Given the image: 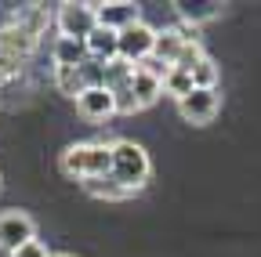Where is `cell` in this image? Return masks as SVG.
<instances>
[{
  "mask_svg": "<svg viewBox=\"0 0 261 257\" xmlns=\"http://www.w3.org/2000/svg\"><path fill=\"white\" fill-rule=\"evenodd\" d=\"M109 152H113V163H109V178L127 192H138L145 181H149V174H152V163H149V152L138 145V141H127V138H120V141H109Z\"/></svg>",
  "mask_w": 261,
  "mask_h": 257,
  "instance_id": "6da1fadb",
  "label": "cell"
},
{
  "mask_svg": "<svg viewBox=\"0 0 261 257\" xmlns=\"http://www.w3.org/2000/svg\"><path fill=\"white\" fill-rule=\"evenodd\" d=\"M109 163H113L109 141H80V145H69L62 152V174L80 178V181L109 174Z\"/></svg>",
  "mask_w": 261,
  "mask_h": 257,
  "instance_id": "7a4b0ae2",
  "label": "cell"
},
{
  "mask_svg": "<svg viewBox=\"0 0 261 257\" xmlns=\"http://www.w3.org/2000/svg\"><path fill=\"white\" fill-rule=\"evenodd\" d=\"M152 40H156V29L149 22H130L127 29H120L116 33V58L130 62V66H138L142 58L152 54Z\"/></svg>",
  "mask_w": 261,
  "mask_h": 257,
  "instance_id": "3957f363",
  "label": "cell"
},
{
  "mask_svg": "<svg viewBox=\"0 0 261 257\" xmlns=\"http://www.w3.org/2000/svg\"><path fill=\"white\" fill-rule=\"evenodd\" d=\"M29 239H37V224H33L29 214H22V210L0 214V250H4V253H15V250L25 246Z\"/></svg>",
  "mask_w": 261,
  "mask_h": 257,
  "instance_id": "277c9868",
  "label": "cell"
},
{
  "mask_svg": "<svg viewBox=\"0 0 261 257\" xmlns=\"http://www.w3.org/2000/svg\"><path fill=\"white\" fill-rule=\"evenodd\" d=\"M221 109V94L218 91H203V87H192L185 98H178V112L189 123H211Z\"/></svg>",
  "mask_w": 261,
  "mask_h": 257,
  "instance_id": "5b68a950",
  "label": "cell"
},
{
  "mask_svg": "<svg viewBox=\"0 0 261 257\" xmlns=\"http://www.w3.org/2000/svg\"><path fill=\"white\" fill-rule=\"evenodd\" d=\"M55 22H58V33L69 37V40H87L91 29L98 25L91 4H62L58 15H55Z\"/></svg>",
  "mask_w": 261,
  "mask_h": 257,
  "instance_id": "8992f818",
  "label": "cell"
},
{
  "mask_svg": "<svg viewBox=\"0 0 261 257\" xmlns=\"http://www.w3.org/2000/svg\"><path fill=\"white\" fill-rule=\"evenodd\" d=\"M94 8V22L102 29H113V33H120V29H127L130 22H138V8L130 4V0H116V4H91Z\"/></svg>",
  "mask_w": 261,
  "mask_h": 257,
  "instance_id": "52a82bcc",
  "label": "cell"
},
{
  "mask_svg": "<svg viewBox=\"0 0 261 257\" xmlns=\"http://www.w3.org/2000/svg\"><path fill=\"white\" fill-rule=\"evenodd\" d=\"M33 47H37V37L25 33L18 22H11V25L0 29V51H4V54H11V58L25 62V58L33 54Z\"/></svg>",
  "mask_w": 261,
  "mask_h": 257,
  "instance_id": "ba28073f",
  "label": "cell"
},
{
  "mask_svg": "<svg viewBox=\"0 0 261 257\" xmlns=\"http://www.w3.org/2000/svg\"><path fill=\"white\" fill-rule=\"evenodd\" d=\"M76 109H80L87 120H109V116H116V109H113V94H109L106 87H91V91H84L80 98H76Z\"/></svg>",
  "mask_w": 261,
  "mask_h": 257,
  "instance_id": "9c48e42d",
  "label": "cell"
},
{
  "mask_svg": "<svg viewBox=\"0 0 261 257\" xmlns=\"http://www.w3.org/2000/svg\"><path fill=\"white\" fill-rule=\"evenodd\" d=\"M84 44H87V58L102 62V66L116 58V33H113V29H102V25H94V29H91V37H87Z\"/></svg>",
  "mask_w": 261,
  "mask_h": 257,
  "instance_id": "30bf717a",
  "label": "cell"
},
{
  "mask_svg": "<svg viewBox=\"0 0 261 257\" xmlns=\"http://www.w3.org/2000/svg\"><path fill=\"white\" fill-rule=\"evenodd\" d=\"M130 94H135L138 109H149V105H156V102H160V94H163V80H156V76H149V73H138V69H135V76H130Z\"/></svg>",
  "mask_w": 261,
  "mask_h": 257,
  "instance_id": "8fae6325",
  "label": "cell"
},
{
  "mask_svg": "<svg viewBox=\"0 0 261 257\" xmlns=\"http://www.w3.org/2000/svg\"><path fill=\"white\" fill-rule=\"evenodd\" d=\"M87 62V44L84 40H69V37H58L55 40V66L62 69H80Z\"/></svg>",
  "mask_w": 261,
  "mask_h": 257,
  "instance_id": "7c38bea8",
  "label": "cell"
},
{
  "mask_svg": "<svg viewBox=\"0 0 261 257\" xmlns=\"http://www.w3.org/2000/svg\"><path fill=\"white\" fill-rule=\"evenodd\" d=\"M181 51V37L174 29H156V40H152V58H160L163 66H174V58Z\"/></svg>",
  "mask_w": 261,
  "mask_h": 257,
  "instance_id": "4fadbf2b",
  "label": "cell"
},
{
  "mask_svg": "<svg viewBox=\"0 0 261 257\" xmlns=\"http://www.w3.org/2000/svg\"><path fill=\"white\" fill-rule=\"evenodd\" d=\"M84 185V192H87V196H94V199H106V203H116V199H123L127 196V192L109 178V174H102V178H84L80 181Z\"/></svg>",
  "mask_w": 261,
  "mask_h": 257,
  "instance_id": "5bb4252c",
  "label": "cell"
},
{
  "mask_svg": "<svg viewBox=\"0 0 261 257\" xmlns=\"http://www.w3.org/2000/svg\"><path fill=\"white\" fill-rule=\"evenodd\" d=\"M130 76H135V66L123 62V58H113V62H106V66H102V87H106V91H116V87L130 83Z\"/></svg>",
  "mask_w": 261,
  "mask_h": 257,
  "instance_id": "9a60e30c",
  "label": "cell"
},
{
  "mask_svg": "<svg viewBox=\"0 0 261 257\" xmlns=\"http://www.w3.org/2000/svg\"><path fill=\"white\" fill-rule=\"evenodd\" d=\"M192 87H203V91H218V80H221V69H218V62L214 58H203L200 66H196L192 73Z\"/></svg>",
  "mask_w": 261,
  "mask_h": 257,
  "instance_id": "2e32d148",
  "label": "cell"
},
{
  "mask_svg": "<svg viewBox=\"0 0 261 257\" xmlns=\"http://www.w3.org/2000/svg\"><path fill=\"white\" fill-rule=\"evenodd\" d=\"M55 87L65 94V98H80V94H84V83H80V73H76V69L55 66Z\"/></svg>",
  "mask_w": 261,
  "mask_h": 257,
  "instance_id": "e0dca14e",
  "label": "cell"
},
{
  "mask_svg": "<svg viewBox=\"0 0 261 257\" xmlns=\"http://www.w3.org/2000/svg\"><path fill=\"white\" fill-rule=\"evenodd\" d=\"M203 58H207V54H203V44H181V51H178V58H174V66H171V69L192 73Z\"/></svg>",
  "mask_w": 261,
  "mask_h": 257,
  "instance_id": "ac0fdd59",
  "label": "cell"
},
{
  "mask_svg": "<svg viewBox=\"0 0 261 257\" xmlns=\"http://www.w3.org/2000/svg\"><path fill=\"white\" fill-rule=\"evenodd\" d=\"M192 91V76L181 73V69H171L167 76H163V94H174V98H185V94Z\"/></svg>",
  "mask_w": 261,
  "mask_h": 257,
  "instance_id": "d6986e66",
  "label": "cell"
},
{
  "mask_svg": "<svg viewBox=\"0 0 261 257\" xmlns=\"http://www.w3.org/2000/svg\"><path fill=\"white\" fill-rule=\"evenodd\" d=\"M109 94H113V109H116L120 116L138 112V102H135V94H130V83H123V87H116V91H109Z\"/></svg>",
  "mask_w": 261,
  "mask_h": 257,
  "instance_id": "ffe728a7",
  "label": "cell"
},
{
  "mask_svg": "<svg viewBox=\"0 0 261 257\" xmlns=\"http://www.w3.org/2000/svg\"><path fill=\"white\" fill-rule=\"evenodd\" d=\"M76 73H80V83H84V91H91V87H102V62L87 58V62H84V66H80Z\"/></svg>",
  "mask_w": 261,
  "mask_h": 257,
  "instance_id": "44dd1931",
  "label": "cell"
},
{
  "mask_svg": "<svg viewBox=\"0 0 261 257\" xmlns=\"http://www.w3.org/2000/svg\"><path fill=\"white\" fill-rule=\"evenodd\" d=\"M178 8H181V18H185L189 25H200L203 18H211V15H214V8H211V4H196V8H192V4H178Z\"/></svg>",
  "mask_w": 261,
  "mask_h": 257,
  "instance_id": "7402d4cb",
  "label": "cell"
},
{
  "mask_svg": "<svg viewBox=\"0 0 261 257\" xmlns=\"http://www.w3.org/2000/svg\"><path fill=\"white\" fill-rule=\"evenodd\" d=\"M135 69H138V73H149V76H156V80H163V76L171 73V66H163V62H160V58H152V54H149V58H142Z\"/></svg>",
  "mask_w": 261,
  "mask_h": 257,
  "instance_id": "603a6c76",
  "label": "cell"
},
{
  "mask_svg": "<svg viewBox=\"0 0 261 257\" xmlns=\"http://www.w3.org/2000/svg\"><path fill=\"white\" fill-rule=\"evenodd\" d=\"M11 257H51V253H47V246H44L40 239H29V243H25V246H18Z\"/></svg>",
  "mask_w": 261,
  "mask_h": 257,
  "instance_id": "cb8c5ba5",
  "label": "cell"
},
{
  "mask_svg": "<svg viewBox=\"0 0 261 257\" xmlns=\"http://www.w3.org/2000/svg\"><path fill=\"white\" fill-rule=\"evenodd\" d=\"M51 257H73V253H51Z\"/></svg>",
  "mask_w": 261,
  "mask_h": 257,
  "instance_id": "d4e9b609",
  "label": "cell"
},
{
  "mask_svg": "<svg viewBox=\"0 0 261 257\" xmlns=\"http://www.w3.org/2000/svg\"><path fill=\"white\" fill-rule=\"evenodd\" d=\"M0 83H4V73H0Z\"/></svg>",
  "mask_w": 261,
  "mask_h": 257,
  "instance_id": "484cf974",
  "label": "cell"
}]
</instances>
